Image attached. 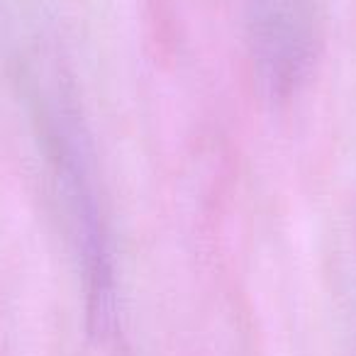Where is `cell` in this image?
Wrapping results in <instances>:
<instances>
[{
	"label": "cell",
	"mask_w": 356,
	"mask_h": 356,
	"mask_svg": "<svg viewBox=\"0 0 356 356\" xmlns=\"http://www.w3.org/2000/svg\"><path fill=\"white\" fill-rule=\"evenodd\" d=\"M6 66L83 281L88 339L105 356H129L118 257L93 129L64 40L49 13L32 0H20L8 13Z\"/></svg>",
	"instance_id": "6da1fadb"
},
{
	"label": "cell",
	"mask_w": 356,
	"mask_h": 356,
	"mask_svg": "<svg viewBox=\"0 0 356 356\" xmlns=\"http://www.w3.org/2000/svg\"><path fill=\"white\" fill-rule=\"evenodd\" d=\"M247 40L261 93L271 103L291 100L315 66V0H247Z\"/></svg>",
	"instance_id": "7a4b0ae2"
}]
</instances>
